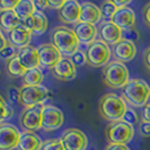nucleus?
Masks as SVG:
<instances>
[{"mask_svg": "<svg viewBox=\"0 0 150 150\" xmlns=\"http://www.w3.org/2000/svg\"><path fill=\"white\" fill-rule=\"evenodd\" d=\"M128 107L125 105V100L116 94H105L99 99L98 111L100 116L110 122L121 121L127 112Z\"/></svg>", "mask_w": 150, "mask_h": 150, "instance_id": "nucleus-1", "label": "nucleus"}, {"mask_svg": "<svg viewBox=\"0 0 150 150\" xmlns=\"http://www.w3.org/2000/svg\"><path fill=\"white\" fill-rule=\"evenodd\" d=\"M52 44L66 57H72L79 51L80 42L75 32L64 26H58L51 34Z\"/></svg>", "mask_w": 150, "mask_h": 150, "instance_id": "nucleus-2", "label": "nucleus"}, {"mask_svg": "<svg viewBox=\"0 0 150 150\" xmlns=\"http://www.w3.org/2000/svg\"><path fill=\"white\" fill-rule=\"evenodd\" d=\"M122 97L130 105L142 107L150 97V87L142 79L129 80L127 86L122 88Z\"/></svg>", "mask_w": 150, "mask_h": 150, "instance_id": "nucleus-3", "label": "nucleus"}, {"mask_svg": "<svg viewBox=\"0 0 150 150\" xmlns=\"http://www.w3.org/2000/svg\"><path fill=\"white\" fill-rule=\"evenodd\" d=\"M102 79L103 83L110 88H123L129 83L128 68L124 66V63L119 61L108 62L103 69Z\"/></svg>", "mask_w": 150, "mask_h": 150, "instance_id": "nucleus-4", "label": "nucleus"}, {"mask_svg": "<svg viewBox=\"0 0 150 150\" xmlns=\"http://www.w3.org/2000/svg\"><path fill=\"white\" fill-rule=\"evenodd\" d=\"M134 134L133 125L129 124L123 120L111 122L105 129L106 140L108 143L128 144Z\"/></svg>", "mask_w": 150, "mask_h": 150, "instance_id": "nucleus-5", "label": "nucleus"}, {"mask_svg": "<svg viewBox=\"0 0 150 150\" xmlns=\"http://www.w3.org/2000/svg\"><path fill=\"white\" fill-rule=\"evenodd\" d=\"M21 100L19 104L25 107L42 105L50 97V91L44 86H26L21 88Z\"/></svg>", "mask_w": 150, "mask_h": 150, "instance_id": "nucleus-6", "label": "nucleus"}, {"mask_svg": "<svg viewBox=\"0 0 150 150\" xmlns=\"http://www.w3.org/2000/svg\"><path fill=\"white\" fill-rule=\"evenodd\" d=\"M111 49L108 47V44L103 42L102 40H97L94 43L88 45L86 57H87V63L91 67H102L104 64H107L111 59Z\"/></svg>", "mask_w": 150, "mask_h": 150, "instance_id": "nucleus-7", "label": "nucleus"}, {"mask_svg": "<svg viewBox=\"0 0 150 150\" xmlns=\"http://www.w3.org/2000/svg\"><path fill=\"white\" fill-rule=\"evenodd\" d=\"M44 105H36L32 107H25L21 114V125L25 131H36L42 129V114Z\"/></svg>", "mask_w": 150, "mask_h": 150, "instance_id": "nucleus-8", "label": "nucleus"}, {"mask_svg": "<svg viewBox=\"0 0 150 150\" xmlns=\"http://www.w3.org/2000/svg\"><path fill=\"white\" fill-rule=\"evenodd\" d=\"M60 140L66 150H85L88 140L83 132L78 129H68L60 137Z\"/></svg>", "mask_w": 150, "mask_h": 150, "instance_id": "nucleus-9", "label": "nucleus"}, {"mask_svg": "<svg viewBox=\"0 0 150 150\" xmlns=\"http://www.w3.org/2000/svg\"><path fill=\"white\" fill-rule=\"evenodd\" d=\"M22 133L13 124L1 123L0 125V150L17 149Z\"/></svg>", "mask_w": 150, "mask_h": 150, "instance_id": "nucleus-10", "label": "nucleus"}, {"mask_svg": "<svg viewBox=\"0 0 150 150\" xmlns=\"http://www.w3.org/2000/svg\"><path fill=\"white\" fill-rule=\"evenodd\" d=\"M38 59H40V67L52 69L55 67L62 59L61 52L52 44H42L38 47Z\"/></svg>", "mask_w": 150, "mask_h": 150, "instance_id": "nucleus-11", "label": "nucleus"}, {"mask_svg": "<svg viewBox=\"0 0 150 150\" xmlns=\"http://www.w3.org/2000/svg\"><path fill=\"white\" fill-rule=\"evenodd\" d=\"M63 113L55 106L45 105L42 114V129L44 131L57 130L63 124Z\"/></svg>", "mask_w": 150, "mask_h": 150, "instance_id": "nucleus-12", "label": "nucleus"}, {"mask_svg": "<svg viewBox=\"0 0 150 150\" xmlns=\"http://www.w3.org/2000/svg\"><path fill=\"white\" fill-rule=\"evenodd\" d=\"M81 6L75 0H66L64 5L58 10V16L64 24H77L80 19Z\"/></svg>", "mask_w": 150, "mask_h": 150, "instance_id": "nucleus-13", "label": "nucleus"}, {"mask_svg": "<svg viewBox=\"0 0 150 150\" xmlns=\"http://www.w3.org/2000/svg\"><path fill=\"white\" fill-rule=\"evenodd\" d=\"M112 52L115 60L122 62V63H125V62L133 60V58L137 54V47H135L134 43L122 38L120 42L113 45Z\"/></svg>", "mask_w": 150, "mask_h": 150, "instance_id": "nucleus-14", "label": "nucleus"}, {"mask_svg": "<svg viewBox=\"0 0 150 150\" xmlns=\"http://www.w3.org/2000/svg\"><path fill=\"white\" fill-rule=\"evenodd\" d=\"M51 74L54 78L62 81H70L76 78V66L69 58H62L61 61L51 69Z\"/></svg>", "mask_w": 150, "mask_h": 150, "instance_id": "nucleus-15", "label": "nucleus"}, {"mask_svg": "<svg viewBox=\"0 0 150 150\" xmlns=\"http://www.w3.org/2000/svg\"><path fill=\"white\" fill-rule=\"evenodd\" d=\"M111 22L116 25L117 27H120L122 30H127L130 28H133L135 24V16L134 13L131 8L128 6L123 8H119L115 13V15L113 16Z\"/></svg>", "mask_w": 150, "mask_h": 150, "instance_id": "nucleus-16", "label": "nucleus"}, {"mask_svg": "<svg viewBox=\"0 0 150 150\" xmlns=\"http://www.w3.org/2000/svg\"><path fill=\"white\" fill-rule=\"evenodd\" d=\"M99 36L106 44L115 45L122 40V30L112 22H104L99 27Z\"/></svg>", "mask_w": 150, "mask_h": 150, "instance_id": "nucleus-17", "label": "nucleus"}, {"mask_svg": "<svg viewBox=\"0 0 150 150\" xmlns=\"http://www.w3.org/2000/svg\"><path fill=\"white\" fill-rule=\"evenodd\" d=\"M72 30L75 32L76 36L78 38L79 42L86 45H90L95 42V38L97 35V30L95 25L87 24V23H77Z\"/></svg>", "mask_w": 150, "mask_h": 150, "instance_id": "nucleus-18", "label": "nucleus"}, {"mask_svg": "<svg viewBox=\"0 0 150 150\" xmlns=\"http://www.w3.org/2000/svg\"><path fill=\"white\" fill-rule=\"evenodd\" d=\"M17 57L19 59V62L26 70H30L34 68L40 67V59H38V49L33 46H25L23 49L18 50Z\"/></svg>", "mask_w": 150, "mask_h": 150, "instance_id": "nucleus-19", "label": "nucleus"}, {"mask_svg": "<svg viewBox=\"0 0 150 150\" xmlns=\"http://www.w3.org/2000/svg\"><path fill=\"white\" fill-rule=\"evenodd\" d=\"M30 33L28 30H26L23 25L16 27L14 30H11L8 34V41L11 45H14L16 49H23L25 46H28L30 42Z\"/></svg>", "mask_w": 150, "mask_h": 150, "instance_id": "nucleus-20", "label": "nucleus"}, {"mask_svg": "<svg viewBox=\"0 0 150 150\" xmlns=\"http://www.w3.org/2000/svg\"><path fill=\"white\" fill-rule=\"evenodd\" d=\"M100 18H102L100 9L96 5H94L91 2H85L81 5L79 22L95 25V24L99 23Z\"/></svg>", "mask_w": 150, "mask_h": 150, "instance_id": "nucleus-21", "label": "nucleus"}, {"mask_svg": "<svg viewBox=\"0 0 150 150\" xmlns=\"http://www.w3.org/2000/svg\"><path fill=\"white\" fill-rule=\"evenodd\" d=\"M43 142L41 138L32 131H24L21 137L17 150H41Z\"/></svg>", "mask_w": 150, "mask_h": 150, "instance_id": "nucleus-22", "label": "nucleus"}, {"mask_svg": "<svg viewBox=\"0 0 150 150\" xmlns=\"http://www.w3.org/2000/svg\"><path fill=\"white\" fill-rule=\"evenodd\" d=\"M0 25L1 30L9 34L16 27L22 25V19L17 16L15 10H0Z\"/></svg>", "mask_w": 150, "mask_h": 150, "instance_id": "nucleus-23", "label": "nucleus"}, {"mask_svg": "<svg viewBox=\"0 0 150 150\" xmlns=\"http://www.w3.org/2000/svg\"><path fill=\"white\" fill-rule=\"evenodd\" d=\"M6 70H7L8 76H10L11 78L24 77V75H25L26 71H27V70L22 66V63L19 62V59H18L17 55L6 61Z\"/></svg>", "mask_w": 150, "mask_h": 150, "instance_id": "nucleus-24", "label": "nucleus"}, {"mask_svg": "<svg viewBox=\"0 0 150 150\" xmlns=\"http://www.w3.org/2000/svg\"><path fill=\"white\" fill-rule=\"evenodd\" d=\"M43 78L44 77L42 70L40 68H34L26 71V74L23 77V81L26 86H41Z\"/></svg>", "mask_w": 150, "mask_h": 150, "instance_id": "nucleus-25", "label": "nucleus"}, {"mask_svg": "<svg viewBox=\"0 0 150 150\" xmlns=\"http://www.w3.org/2000/svg\"><path fill=\"white\" fill-rule=\"evenodd\" d=\"M14 10H15L17 16L22 21L25 19V18H27V17H30V16L36 11L35 6H34V2L30 1V0H21Z\"/></svg>", "mask_w": 150, "mask_h": 150, "instance_id": "nucleus-26", "label": "nucleus"}, {"mask_svg": "<svg viewBox=\"0 0 150 150\" xmlns=\"http://www.w3.org/2000/svg\"><path fill=\"white\" fill-rule=\"evenodd\" d=\"M33 32L32 34L41 35L47 28V18L42 11H35L33 15Z\"/></svg>", "mask_w": 150, "mask_h": 150, "instance_id": "nucleus-27", "label": "nucleus"}, {"mask_svg": "<svg viewBox=\"0 0 150 150\" xmlns=\"http://www.w3.org/2000/svg\"><path fill=\"white\" fill-rule=\"evenodd\" d=\"M99 9H100L102 18L105 19V22H111L113 16L115 15V13H116V10H117L119 8L114 5L113 1L107 0V1H104V2L102 4V6L99 7Z\"/></svg>", "mask_w": 150, "mask_h": 150, "instance_id": "nucleus-28", "label": "nucleus"}, {"mask_svg": "<svg viewBox=\"0 0 150 150\" xmlns=\"http://www.w3.org/2000/svg\"><path fill=\"white\" fill-rule=\"evenodd\" d=\"M0 105H1V117H0V122L2 123L5 120L13 117L14 110L5 102V98L4 97H0Z\"/></svg>", "mask_w": 150, "mask_h": 150, "instance_id": "nucleus-29", "label": "nucleus"}, {"mask_svg": "<svg viewBox=\"0 0 150 150\" xmlns=\"http://www.w3.org/2000/svg\"><path fill=\"white\" fill-rule=\"evenodd\" d=\"M41 150H66L60 139H51L43 143Z\"/></svg>", "mask_w": 150, "mask_h": 150, "instance_id": "nucleus-30", "label": "nucleus"}, {"mask_svg": "<svg viewBox=\"0 0 150 150\" xmlns=\"http://www.w3.org/2000/svg\"><path fill=\"white\" fill-rule=\"evenodd\" d=\"M17 53H18V49H16L14 45H11L9 43L8 46H6L5 49H2V50H0V54H1V57L4 58V59H6V61L9 60V59H11V58H14L17 55Z\"/></svg>", "mask_w": 150, "mask_h": 150, "instance_id": "nucleus-31", "label": "nucleus"}, {"mask_svg": "<svg viewBox=\"0 0 150 150\" xmlns=\"http://www.w3.org/2000/svg\"><path fill=\"white\" fill-rule=\"evenodd\" d=\"M122 38L134 43L139 40V33H138V30H135L134 27L127 30H122Z\"/></svg>", "mask_w": 150, "mask_h": 150, "instance_id": "nucleus-32", "label": "nucleus"}, {"mask_svg": "<svg viewBox=\"0 0 150 150\" xmlns=\"http://www.w3.org/2000/svg\"><path fill=\"white\" fill-rule=\"evenodd\" d=\"M122 120L129 123V124H131V125H133L138 122V114L133 108H128Z\"/></svg>", "mask_w": 150, "mask_h": 150, "instance_id": "nucleus-33", "label": "nucleus"}, {"mask_svg": "<svg viewBox=\"0 0 150 150\" xmlns=\"http://www.w3.org/2000/svg\"><path fill=\"white\" fill-rule=\"evenodd\" d=\"M8 96H9V99L11 103L14 104H18L19 100H21V89H18L17 87H9L8 88Z\"/></svg>", "mask_w": 150, "mask_h": 150, "instance_id": "nucleus-34", "label": "nucleus"}, {"mask_svg": "<svg viewBox=\"0 0 150 150\" xmlns=\"http://www.w3.org/2000/svg\"><path fill=\"white\" fill-rule=\"evenodd\" d=\"M71 60L75 63V66H83L85 63H87V57L86 53H83V51H78L71 57Z\"/></svg>", "mask_w": 150, "mask_h": 150, "instance_id": "nucleus-35", "label": "nucleus"}, {"mask_svg": "<svg viewBox=\"0 0 150 150\" xmlns=\"http://www.w3.org/2000/svg\"><path fill=\"white\" fill-rule=\"evenodd\" d=\"M18 2V0H2L0 1V8L1 10H14Z\"/></svg>", "mask_w": 150, "mask_h": 150, "instance_id": "nucleus-36", "label": "nucleus"}, {"mask_svg": "<svg viewBox=\"0 0 150 150\" xmlns=\"http://www.w3.org/2000/svg\"><path fill=\"white\" fill-rule=\"evenodd\" d=\"M139 132L142 137H150V122L142 120L139 124Z\"/></svg>", "mask_w": 150, "mask_h": 150, "instance_id": "nucleus-37", "label": "nucleus"}, {"mask_svg": "<svg viewBox=\"0 0 150 150\" xmlns=\"http://www.w3.org/2000/svg\"><path fill=\"white\" fill-rule=\"evenodd\" d=\"M142 16H143V22H144V24L150 28V2H148L142 8Z\"/></svg>", "mask_w": 150, "mask_h": 150, "instance_id": "nucleus-38", "label": "nucleus"}, {"mask_svg": "<svg viewBox=\"0 0 150 150\" xmlns=\"http://www.w3.org/2000/svg\"><path fill=\"white\" fill-rule=\"evenodd\" d=\"M33 2H34L35 9H36L38 11H42L43 9L49 8V1H47V0H35V1H33Z\"/></svg>", "mask_w": 150, "mask_h": 150, "instance_id": "nucleus-39", "label": "nucleus"}, {"mask_svg": "<svg viewBox=\"0 0 150 150\" xmlns=\"http://www.w3.org/2000/svg\"><path fill=\"white\" fill-rule=\"evenodd\" d=\"M49 1V8L50 9H60L64 5V0H47Z\"/></svg>", "mask_w": 150, "mask_h": 150, "instance_id": "nucleus-40", "label": "nucleus"}, {"mask_svg": "<svg viewBox=\"0 0 150 150\" xmlns=\"http://www.w3.org/2000/svg\"><path fill=\"white\" fill-rule=\"evenodd\" d=\"M105 150H130L127 144H117V143H110L107 144Z\"/></svg>", "mask_w": 150, "mask_h": 150, "instance_id": "nucleus-41", "label": "nucleus"}, {"mask_svg": "<svg viewBox=\"0 0 150 150\" xmlns=\"http://www.w3.org/2000/svg\"><path fill=\"white\" fill-rule=\"evenodd\" d=\"M22 25L26 28V30H28L30 33H32V32H33V17L30 16V17H27V18L23 19Z\"/></svg>", "mask_w": 150, "mask_h": 150, "instance_id": "nucleus-42", "label": "nucleus"}, {"mask_svg": "<svg viewBox=\"0 0 150 150\" xmlns=\"http://www.w3.org/2000/svg\"><path fill=\"white\" fill-rule=\"evenodd\" d=\"M143 63H144L146 68L150 70V46L143 53Z\"/></svg>", "mask_w": 150, "mask_h": 150, "instance_id": "nucleus-43", "label": "nucleus"}, {"mask_svg": "<svg viewBox=\"0 0 150 150\" xmlns=\"http://www.w3.org/2000/svg\"><path fill=\"white\" fill-rule=\"evenodd\" d=\"M142 117H143V120L144 121L150 122V103L144 106L143 112H142Z\"/></svg>", "mask_w": 150, "mask_h": 150, "instance_id": "nucleus-44", "label": "nucleus"}, {"mask_svg": "<svg viewBox=\"0 0 150 150\" xmlns=\"http://www.w3.org/2000/svg\"><path fill=\"white\" fill-rule=\"evenodd\" d=\"M113 2L117 8H123L127 7V5L131 2V0H113Z\"/></svg>", "mask_w": 150, "mask_h": 150, "instance_id": "nucleus-45", "label": "nucleus"}, {"mask_svg": "<svg viewBox=\"0 0 150 150\" xmlns=\"http://www.w3.org/2000/svg\"><path fill=\"white\" fill-rule=\"evenodd\" d=\"M0 36H1V40H2V44H1V46H0V50H2V49H5L6 46H8L9 45V41H8V38L1 33L0 34Z\"/></svg>", "mask_w": 150, "mask_h": 150, "instance_id": "nucleus-46", "label": "nucleus"}]
</instances>
